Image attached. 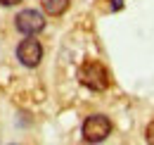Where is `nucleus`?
<instances>
[{"instance_id": "obj_1", "label": "nucleus", "mask_w": 154, "mask_h": 145, "mask_svg": "<svg viewBox=\"0 0 154 145\" xmlns=\"http://www.w3.org/2000/svg\"><path fill=\"white\" fill-rule=\"evenodd\" d=\"M78 81L85 86V88H90V91H107L109 88V72H107V67L102 64V62H97V60H88V62H83L81 64V69H78Z\"/></svg>"}, {"instance_id": "obj_2", "label": "nucleus", "mask_w": 154, "mask_h": 145, "mask_svg": "<svg viewBox=\"0 0 154 145\" xmlns=\"http://www.w3.org/2000/svg\"><path fill=\"white\" fill-rule=\"evenodd\" d=\"M81 131H83V140H88V143H102L112 133V121L104 114H93V117H88L83 121Z\"/></svg>"}, {"instance_id": "obj_3", "label": "nucleus", "mask_w": 154, "mask_h": 145, "mask_svg": "<svg viewBox=\"0 0 154 145\" xmlns=\"http://www.w3.org/2000/svg\"><path fill=\"white\" fill-rule=\"evenodd\" d=\"M14 24H17V29L24 36H36V34H40L45 29V17L38 10H21L14 17Z\"/></svg>"}, {"instance_id": "obj_4", "label": "nucleus", "mask_w": 154, "mask_h": 145, "mask_svg": "<svg viewBox=\"0 0 154 145\" xmlns=\"http://www.w3.org/2000/svg\"><path fill=\"white\" fill-rule=\"evenodd\" d=\"M17 60H19L24 67H29V69L38 67L40 60H43V45H40L36 38L26 36V40H21L19 45H17Z\"/></svg>"}, {"instance_id": "obj_5", "label": "nucleus", "mask_w": 154, "mask_h": 145, "mask_svg": "<svg viewBox=\"0 0 154 145\" xmlns=\"http://www.w3.org/2000/svg\"><path fill=\"white\" fill-rule=\"evenodd\" d=\"M40 5L50 17H59L69 10V0H40Z\"/></svg>"}, {"instance_id": "obj_6", "label": "nucleus", "mask_w": 154, "mask_h": 145, "mask_svg": "<svg viewBox=\"0 0 154 145\" xmlns=\"http://www.w3.org/2000/svg\"><path fill=\"white\" fill-rule=\"evenodd\" d=\"M97 10L104 14L119 12V10H123V0H97Z\"/></svg>"}, {"instance_id": "obj_7", "label": "nucleus", "mask_w": 154, "mask_h": 145, "mask_svg": "<svg viewBox=\"0 0 154 145\" xmlns=\"http://www.w3.org/2000/svg\"><path fill=\"white\" fill-rule=\"evenodd\" d=\"M145 140L154 145V121L149 124V126H147V131H145Z\"/></svg>"}, {"instance_id": "obj_8", "label": "nucleus", "mask_w": 154, "mask_h": 145, "mask_svg": "<svg viewBox=\"0 0 154 145\" xmlns=\"http://www.w3.org/2000/svg\"><path fill=\"white\" fill-rule=\"evenodd\" d=\"M5 7H12V5H17V2H21V0H0Z\"/></svg>"}]
</instances>
